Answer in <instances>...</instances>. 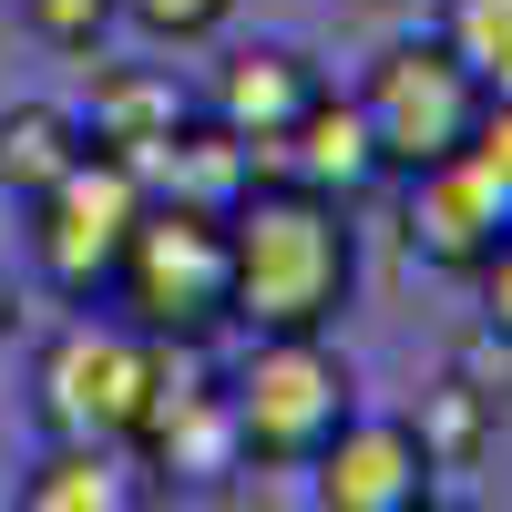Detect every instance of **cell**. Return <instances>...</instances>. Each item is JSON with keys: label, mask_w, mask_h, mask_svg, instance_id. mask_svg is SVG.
<instances>
[{"label": "cell", "mask_w": 512, "mask_h": 512, "mask_svg": "<svg viewBox=\"0 0 512 512\" xmlns=\"http://www.w3.org/2000/svg\"><path fill=\"white\" fill-rule=\"evenodd\" d=\"M103 308L123 328H144L154 349H205L216 328H236V256H226V216L205 205H175V195H144L134 216V246L113 267V297Z\"/></svg>", "instance_id": "2"}, {"label": "cell", "mask_w": 512, "mask_h": 512, "mask_svg": "<svg viewBox=\"0 0 512 512\" xmlns=\"http://www.w3.org/2000/svg\"><path fill=\"white\" fill-rule=\"evenodd\" d=\"M82 154H93V144H82L72 103H11V113H0V195H21V205L52 195Z\"/></svg>", "instance_id": "15"}, {"label": "cell", "mask_w": 512, "mask_h": 512, "mask_svg": "<svg viewBox=\"0 0 512 512\" xmlns=\"http://www.w3.org/2000/svg\"><path fill=\"white\" fill-rule=\"evenodd\" d=\"M359 113L379 144V175H420V164H451L482 123V82L451 62V41H390L359 72Z\"/></svg>", "instance_id": "6"}, {"label": "cell", "mask_w": 512, "mask_h": 512, "mask_svg": "<svg viewBox=\"0 0 512 512\" xmlns=\"http://www.w3.org/2000/svg\"><path fill=\"white\" fill-rule=\"evenodd\" d=\"M328 93L318 52H297V41H236V52H216V72H205V123H226L236 144L277 154L287 123L308 113Z\"/></svg>", "instance_id": "10"}, {"label": "cell", "mask_w": 512, "mask_h": 512, "mask_svg": "<svg viewBox=\"0 0 512 512\" xmlns=\"http://www.w3.org/2000/svg\"><path fill=\"white\" fill-rule=\"evenodd\" d=\"M420 512H482V502H461V492H431V502H420Z\"/></svg>", "instance_id": "23"}, {"label": "cell", "mask_w": 512, "mask_h": 512, "mask_svg": "<svg viewBox=\"0 0 512 512\" xmlns=\"http://www.w3.org/2000/svg\"><path fill=\"white\" fill-rule=\"evenodd\" d=\"M195 103L175 93L164 62H93V103H82V144L123 154V164H154V144L175 134Z\"/></svg>", "instance_id": "11"}, {"label": "cell", "mask_w": 512, "mask_h": 512, "mask_svg": "<svg viewBox=\"0 0 512 512\" xmlns=\"http://www.w3.org/2000/svg\"><path fill=\"white\" fill-rule=\"evenodd\" d=\"M277 175L308 185V195H338V205H349L359 185H379V144H369L359 93H318L308 113H297L287 144H277Z\"/></svg>", "instance_id": "12"}, {"label": "cell", "mask_w": 512, "mask_h": 512, "mask_svg": "<svg viewBox=\"0 0 512 512\" xmlns=\"http://www.w3.org/2000/svg\"><path fill=\"white\" fill-rule=\"evenodd\" d=\"M134 461L185 492H216L246 472V441H236V400L216 369H195V349H164V379L144 400V431H134Z\"/></svg>", "instance_id": "7"}, {"label": "cell", "mask_w": 512, "mask_h": 512, "mask_svg": "<svg viewBox=\"0 0 512 512\" xmlns=\"http://www.w3.org/2000/svg\"><path fill=\"white\" fill-rule=\"evenodd\" d=\"M441 41H451V62L482 82V103L512 93V0H441Z\"/></svg>", "instance_id": "16"}, {"label": "cell", "mask_w": 512, "mask_h": 512, "mask_svg": "<svg viewBox=\"0 0 512 512\" xmlns=\"http://www.w3.org/2000/svg\"><path fill=\"white\" fill-rule=\"evenodd\" d=\"M154 379H164V349H154L144 328H123L113 308H93V318H72L52 349H41V369H31V410H41V431H52V441L134 451Z\"/></svg>", "instance_id": "4"}, {"label": "cell", "mask_w": 512, "mask_h": 512, "mask_svg": "<svg viewBox=\"0 0 512 512\" xmlns=\"http://www.w3.org/2000/svg\"><path fill=\"white\" fill-rule=\"evenodd\" d=\"M123 21L144 41H164V52H185V41H216L236 21V0H123Z\"/></svg>", "instance_id": "18"}, {"label": "cell", "mask_w": 512, "mask_h": 512, "mask_svg": "<svg viewBox=\"0 0 512 512\" xmlns=\"http://www.w3.org/2000/svg\"><path fill=\"white\" fill-rule=\"evenodd\" d=\"M226 256H236V328L246 338H328L359 287L349 205L287 185V175H256L226 205Z\"/></svg>", "instance_id": "1"}, {"label": "cell", "mask_w": 512, "mask_h": 512, "mask_svg": "<svg viewBox=\"0 0 512 512\" xmlns=\"http://www.w3.org/2000/svg\"><path fill=\"white\" fill-rule=\"evenodd\" d=\"M410 256L441 277H482V256L512 236V175L502 164H482L472 144H461L451 164H420L410 175V216H400Z\"/></svg>", "instance_id": "8"}, {"label": "cell", "mask_w": 512, "mask_h": 512, "mask_svg": "<svg viewBox=\"0 0 512 512\" xmlns=\"http://www.w3.org/2000/svg\"><path fill=\"white\" fill-rule=\"evenodd\" d=\"M21 21H31V41H52V52L103 62V41L123 31V0H21Z\"/></svg>", "instance_id": "17"}, {"label": "cell", "mask_w": 512, "mask_h": 512, "mask_svg": "<svg viewBox=\"0 0 512 512\" xmlns=\"http://www.w3.org/2000/svg\"><path fill=\"white\" fill-rule=\"evenodd\" d=\"M144 185L154 195H175V205H205V216H226V205L256 185V144H236L226 123H205V113H185L175 134L154 144V164H144Z\"/></svg>", "instance_id": "14"}, {"label": "cell", "mask_w": 512, "mask_h": 512, "mask_svg": "<svg viewBox=\"0 0 512 512\" xmlns=\"http://www.w3.org/2000/svg\"><path fill=\"white\" fill-rule=\"evenodd\" d=\"M144 195H154L144 164H123V154H82L52 195H31V267H41V287L72 297V308H103L123 246H134Z\"/></svg>", "instance_id": "5"}, {"label": "cell", "mask_w": 512, "mask_h": 512, "mask_svg": "<svg viewBox=\"0 0 512 512\" xmlns=\"http://www.w3.org/2000/svg\"><path fill=\"white\" fill-rule=\"evenodd\" d=\"M226 400H236V441L246 461L267 472H308V461L359 420V379L328 338H256V349L226 369Z\"/></svg>", "instance_id": "3"}, {"label": "cell", "mask_w": 512, "mask_h": 512, "mask_svg": "<svg viewBox=\"0 0 512 512\" xmlns=\"http://www.w3.org/2000/svg\"><path fill=\"white\" fill-rule=\"evenodd\" d=\"M11 318H21V287H11V267H0V338H11Z\"/></svg>", "instance_id": "22"}, {"label": "cell", "mask_w": 512, "mask_h": 512, "mask_svg": "<svg viewBox=\"0 0 512 512\" xmlns=\"http://www.w3.org/2000/svg\"><path fill=\"white\" fill-rule=\"evenodd\" d=\"M21 512H154V472L134 451H93V441H52L21 482Z\"/></svg>", "instance_id": "13"}, {"label": "cell", "mask_w": 512, "mask_h": 512, "mask_svg": "<svg viewBox=\"0 0 512 512\" xmlns=\"http://www.w3.org/2000/svg\"><path fill=\"white\" fill-rule=\"evenodd\" d=\"M472 154L512 175V93H492V103H482V123H472Z\"/></svg>", "instance_id": "21"}, {"label": "cell", "mask_w": 512, "mask_h": 512, "mask_svg": "<svg viewBox=\"0 0 512 512\" xmlns=\"http://www.w3.org/2000/svg\"><path fill=\"white\" fill-rule=\"evenodd\" d=\"M472 297H482V338H502V349H512V236H502V246L482 256Z\"/></svg>", "instance_id": "20"}, {"label": "cell", "mask_w": 512, "mask_h": 512, "mask_svg": "<svg viewBox=\"0 0 512 512\" xmlns=\"http://www.w3.org/2000/svg\"><path fill=\"white\" fill-rule=\"evenodd\" d=\"M420 441H431L441 472H451V461H472V441H482V390H472V379H441V410L420 420Z\"/></svg>", "instance_id": "19"}, {"label": "cell", "mask_w": 512, "mask_h": 512, "mask_svg": "<svg viewBox=\"0 0 512 512\" xmlns=\"http://www.w3.org/2000/svg\"><path fill=\"white\" fill-rule=\"evenodd\" d=\"M308 472H318V512H420L441 492V461L420 441V420H390V410H359Z\"/></svg>", "instance_id": "9"}]
</instances>
